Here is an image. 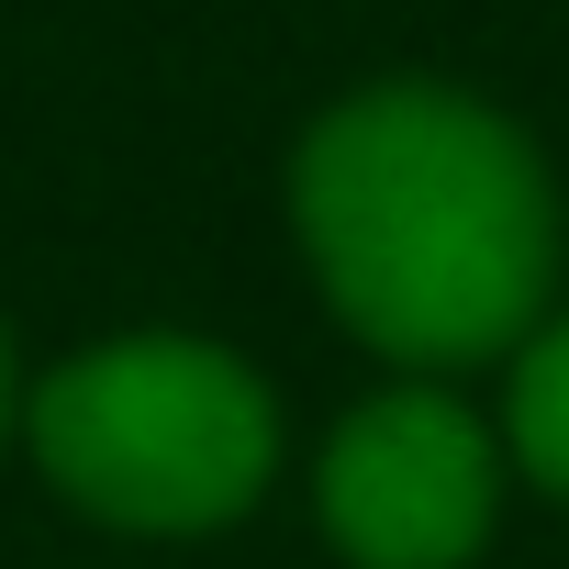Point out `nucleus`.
<instances>
[{
  "label": "nucleus",
  "instance_id": "obj_1",
  "mask_svg": "<svg viewBox=\"0 0 569 569\" xmlns=\"http://www.w3.org/2000/svg\"><path fill=\"white\" fill-rule=\"evenodd\" d=\"M302 234L336 313L391 358L513 347L558 257V212L525 134L458 90L336 101L302 146Z\"/></svg>",
  "mask_w": 569,
  "mask_h": 569
},
{
  "label": "nucleus",
  "instance_id": "obj_2",
  "mask_svg": "<svg viewBox=\"0 0 569 569\" xmlns=\"http://www.w3.org/2000/svg\"><path fill=\"white\" fill-rule=\"evenodd\" d=\"M34 458L112 525L190 536L257 502L268 480V391L190 336H123L68 358L34 391Z\"/></svg>",
  "mask_w": 569,
  "mask_h": 569
},
{
  "label": "nucleus",
  "instance_id": "obj_3",
  "mask_svg": "<svg viewBox=\"0 0 569 569\" xmlns=\"http://www.w3.org/2000/svg\"><path fill=\"white\" fill-rule=\"evenodd\" d=\"M325 525L358 569H458L491 536V447L447 391H380L325 458Z\"/></svg>",
  "mask_w": 569,
  "mask_h": 569
},
{
  "label": "nucleus",
  "instance_id": "obj_4",
  "mask_svg": "<svg viewBox=\"0 0 569 569\" xmlns=\"http://www.w3.org/2000/svg\"><path fill=\"white\" fill-rule=\"evenodd\" d=\"M513 458L547 491H569V325H547L513 369Z\"/></svg>",
  "mask_w": 569,
  "mask_h": 569
},
{
  "label": "nucleus",
  "instance_id": "obj_5",
  "mask_svg": "<svg viewBox=\"0 0 569 569\" xmlns=\"http://www.w3.org/2000/svg\"><path fill=\"white\" fill-rule=\"evenodd\" d=\"M0 402H12V369H0Z\"/></svg>",
  "mask_w": 569,
  "mask_h": 569
}]
</instances>
